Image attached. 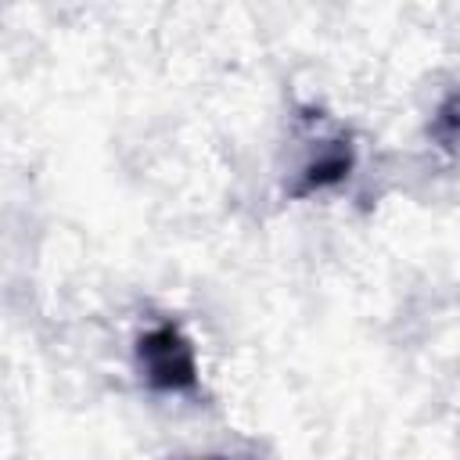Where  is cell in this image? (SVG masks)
Listing matches in <instances>:
<instances>
[{
    "label": "cell",
    "mask_w": 460,
    "mask_h": 460,
    "mask_svg": "<svg viewBox=\"0 0 460 460\" xmlns=\"http://www.w3.org/2000/svg\"><path fill=\"white\" fill-rule=\"evenodd\" d=\"M137 370L140 381L155 392H194L198 388V356L190 338L176 323H158L137 338Z\"/></svg>",
    "instance_id": "cell-1"
},
{
    "label": "cell",
    "mask_w": 460,
    "mask_h": 460,
    "mask_svg": "<svg viewBox=\"0 0 460 460\" xmlns=\"http://www.w3.org/2000/svg\"><path fill=\"white\" fill-rule=\"evenodd\" d=\"M352 165H356V144H352V137H334V140H327L305 165H302V172H298V180L291 183V190H288V198H309V194H316V190H331V187H338L341 180H349V172H352Z\"/></svg>",
    "instance_id": "cell-2"
},
{
    "label": "cell",
    "mask_w": 460,
    "mask_h": 460,
    "mask_svg": "<svg viewBox=\"0 0 460 460\" xmlns=\"http://www.w3.org/2000/svg\"><path fill=\"white\" fill-rule=\"evenodd\" d=\"M428 133H431V140H435L442 151H449V155L460 147V90H453V93L438 104V111H435Z\"/></svg>",
    "instance_id": "cell-3"
}]
</instances>
